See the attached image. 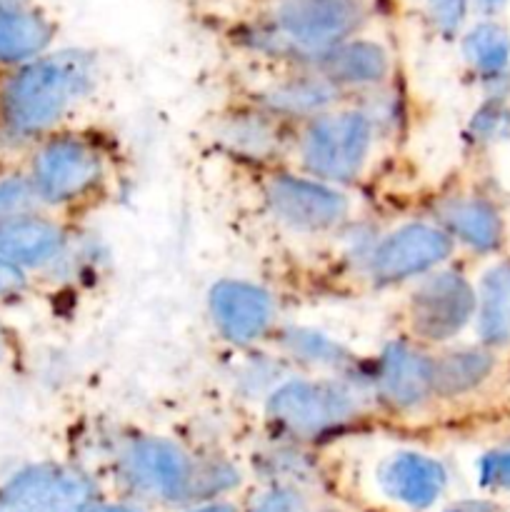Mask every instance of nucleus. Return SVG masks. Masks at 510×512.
Returning a JSON list of instances; mask_svg holds the SVG:
<instances>
[{"label": "nucleus", "instance_id": "nucleus-31", "mask_svg": "<svg viewBox=\"0 0 510 512\" xmlns=\"http://www.w3.org/2000/svg\"><path fill=\"white\" fill-rule=\"evenodd\" d=\"M505 3H508V0H473V8L478 10L483 18H495V15L505 8Z\"/></svg>", "mask_w": 510, "mask_h": 512}, {"label": "nucleus", "instance_id": "nucleus-25", "mask_svg": "<svg viewBox=\"0 0 510 512\" xmlns=\"http://www.w3.org/2000/svg\"><path fill=\"white\" fill-rule=\"evenodd\" d=\"M40 208L23 163H3L0 160V218Z\"/></svg>", "mask_w": 510, "mask_h": 512}, {"label": "nucleus", "instance_id": "nucleus-24", "mask_svg": "<svg viewBox=\"0 0 510 512\" xmlns=\"http://www.w3.org/2000/svg\"><path fill=\"white\" fill-rule=\"evenodd\" d=\"M510 135V108L503 98H483L465 125V138L473 145H493Z\"/></svg>", "mask_w": 510, "mask_h": 512}, {"label": "nucleus", "instance_id": "nucleus-1", "mask_svg": "<svg viewBox=\"0 0 510 512\" xmlns=\"http://www.w3.org/2000/svg\"><path fill=\"white\" fill-rule=\"evenodd\" d=\"M100 60L88 48H53L0 73V160L23 163L30 145L73 125L98 90Z\"/></svg>", "mask_w": 510, "mask_h": 512}, {"label": "nucleus", "instance_id": "nucleus-13", "mask_svg": "<svg viewBox=\"0 0 510 512\" xmlns=\"http://www.w3.org/2000/svg\"><path fill=\"white\" fill-rule=\"evenodd\" d=\"M93 498L95 488L85 473L40 463L0 485V512H85Z\"/></svg>", "mask_w": 510, "mask_h": 512}, {"label": "nucleus", "instance_id": "nucleus-27", "mask_svg": "<svg viewBox=\"0 0 510 512\" xmlns=\"http://www.w3.org/2000/svg\"><path fill=\"white\" fill-rule=\"evenodd\" d=\"M35 278L13 260L0 255V305L18 303L33 290Z\"/></svg>", "mask_w": 510, "mask_h": 512}, {"label": "nucleus", "instance_id": "nucleus-16", "mask_svg": "<svg viewBox=\"0 0 510 512\" xmlns=\"http://www.w3.org/2000/svg\"><path fill=\"white\" fill-rule=\"evenodd\" d=\"M345 98L395 83V55L380 38L360 33L308 63Z\"/></svg>", "mask_w": 510, "mask_h": 512}, {"label": "nucleus", "instance_id": "nucleus-20", "mask_svg": "<svg viewBox=\"0 0 510 512\" xmlns=\"http://www.w3.org/2000/svg\"><path fill=\"white\" fill-rule=\"evenodd\" d=\"M495 350L488 345H445L433 350L435 398L455 403L475 395L495 373Z\"/></svg>", "mask_w": 510, "mask_h": 512}, {"label": "nucleus", "instance_id": "nucleus-29", "mask_svg": "<svg viewBox=\"0 0 510 512\" xmlns=\"http://www.w3.org/2000/svg\"><path fill=\"white\" fill-rule=\"evenodd\" d=\"M300 508H303V500H300V495L295 490L275 488L260 498V503L255 505L253 512H300Z\"/></svg>", "mask_w": 510, "mask_h": 512}, {"label": "nucleus", "instance_id": "nucleus-3", "mask_svg": "<svg viewBox=\"0 0 510 512\" xmlns=\"http://www.w3.org/2000/svg\"><path fill=\"white\" fill-rule=\"evenodd\" d=\"M373 20L375 0H273L240 23L235 40L268 65H308Z\"/></svg>", "mask_w": 510, "mask_h": 512}, {"label": "nucleus", "instance_id": "nucleus-34", "mask_svg": "<svg viewBox=\"0 0 510 512\" xmlns=\"http://www.w3.org/2000/svg\"><path fill=\"white\" fill-rule=\"evenodd\" d=\"M193 512H235L230 505H205V508H198Z\"/></svg>", "mask_w": 510, "mask_h": 512}, {"label": "nucleus", "instance_id": "nucleus-21", "mask_svg": "<svg viewBox=\"0 0 510 512\" xmlns=\"http://www.w3.org/2000/svg\"><path fill=\"white\" fill-rule=\"evenodd\" d=\"M460 50L468 68L483 85V98L510 95V35L493 18H483L460 38Z\"/></svg>", "mask_w": 510, "mask_h": 512}, {"label": "nucleus", "instance_id": "nucleus-33", "mask_svg": "<svg viewBox=\"0 0 510 512\" xmlns=\"http://www.w3.org/2000/svg\"><path fill=\"white\" fill-rule=\"evenodd\" d=\"M85 512H88V510H85ZM90 512H140V510L128 508V505H108V508H95Z\"/></svg>", "mask_w": 510, "mask_h": 512}, {"label": "nucleus", "instance_id": "nucleus-14", "mask_svg": "<svg viewBox=\"0 0 510 512\" xmlns=\"http://www.w3.org/2000/svg\"><path fill=\"white\" fill-rule=\"evenodd\" d=\"M290 133L293 125L275 118L248 98H240L230 108L220 110L213 123L215 143L223 145L235 158L250 160L260 168L285 165Z\"/></svg>", "mask_w": 510, "mask_h": 512}, {"label": "nucleus", "instance_id": "nucleus-6", "mask_svg": "<svg viewBox=\"0 0 510 512\" xmlns=\"http://www.w3.org/2000/svg\"><path fill=\"white\" fill-rule=\"evenodd\" d=\"M265 213L295 235H340L353 223L355 203L348 188L325 183L290 165H268L260 180Z\"/></svg>", "mask_w": 510, "mask_h": 512}, {"label": "nucleus", "instance_id": "nucleus-19", "mask_svg": "<svg viewBox=\"0 0 510 512\" xmlns=\"http://www.w3.org/2000/svg\"><path fill=\"white\" fill-rule=\"evenodd\" d=\"M380 488L385 495L408 508H430L445 490L448 475L435 458L415 450L393 453L378 470Z\"/></svg>", "mask_w": 510, "mask_h": 512}, {"label": "nucleus", "instance_id": "nucleus-18", "mask_svg": "<svg viewBox=\"0 0 510 512\" xmlns=\"http://www.w3.org/2000/svg\"><path fill=\"white\" fill-rule=\"evenodd\" d=\"M58 20L38 0L0 5V73L53 50Z\"/></svg>", "mask_w": 510, "mask_h": 512}, {"label": "nucleus", "instance_id": "nucleus-8", "mask_svg": "<svg viewBox=\"0 0 510 512\" xmlns=\"http://www.w3.org/2000/svg\"><path fill=\"white\" fill-rule=\"evenodd\" d=\"M455 248V240L435 220H408L370 243L360 273L373 288H398L448 265Z\"/></svg>", "mask_w": 510, "mask_h": 512}, {"label": "nucleus", "instance_id": "nucleus-2", "mask_svg": "<svg viewBox=\"0 0 510 512\" xmlns=\"http://www.w3.org/2000/svg\"><path fill=\"white\" fill-rule=\"evenodd\" d=\"M23 170L40 208L75 223L110 198L120 178V160L105 133L65 125L30 145Z\"/></svg>", "mask_w": 510, "mask_h": 512}, {"label": "nucleus", "instance_id": "nucleus-10", "mask_svg": "<svg viewBox=\"0 0 510 512\" xmlns=\"http://www.w3.org/2000/svg\"><path fill=\"white\" fill-rule=\"evenodd\" d=\"M370 393L375 408L403 418L423 415L425 410L438 405L433 350L405 335L385 343L370 368Z\"/></svg>", "mask_w": 510, "mask_h": 512}, {"label": "nucleus", "instance_id": "nucleus-12", "mask_svg": "<svg viewBox=\"0 0 510 512\" xmlns=\"http://www.w3.org/2000/svg\"><path fill=\"white\" fill-rule=\"evenodd\" d=\"M208 315L215 333L233 348H255L278 330V303L263 285L223 278L210 285Z\"/></svg>", "mask_w": 510, "mask_h": 512}, {"label": "nucleus", "instance_id": "nucleus-26", "mask_svg": "<svg viewBox=\"0 0 510 512\" xmlns=\"http://www.w3.org/2000/svg\"><path fill=\"white\" fill-rule=\"evenodd\" d=\"M473 0H425V13L435 33L445 40H453L463 33Z\"/></svg>", "mask_w": 510, "mask_h": 512}, {"label": "nucleus", "instance_id": "nucleus-22", "mask_svg": "<svg viewBox=\"0 0 510 512\" xmlns=\"http://www.w3.org/2000/svg\"><path fill=\"white\" fill-rule=\"evenodd\" d=\"M275 335H278L280 350H283L285 358L303 365L308 373L345 375V378L370 380V373H360L358 358L348 348H343L338 340L328 338L320 330L290 328L275 330Z\"/></svg>", "mask_w": 510, "mask_h": 512}, {"label": "nucleus", "instance_id": "nucleus-9", "mask_svg": "<svg viewBox=\"0 0 510 512\" xmlns=\"http://www.w3.org/2000/svg\"><path fill=\"white\" fill-rule=\"evenodd\" d=\"M118 470L138 493L160 500L205 498V460L158 435H133L118 450Z\"/></svg>", "mask_w": 510, "mask_h": 512}, {"label": "nucleus", "instance_id": "nucleus-7", "mask_svg": "<svg viewBox=\"0 0 510 512\" xmlns=\"http://www.w3.org/2000/svg\"><path fill=\"white\" fill-rule=\"evenodd\" d=\"M400 318L405 338L430 350L445 348L473 325L475 285L460 270L443 265L410 285Z\"/></svg>", "mask_w": 510, "mask_h": 512}, {"label": "nucleus", "instance_id": "nucleus-35", "mask_svg": "<svg viewBox=\"0 0 510 512\" xmlns=\"http://www.w3.org/2000/svg\"><path fill=\"white\" fill-rule=\"evenodd\" d=\"M250 3H255V8H260V5H265V3H273V0H250Z\"/></svg>", "mask_w": 510, "mask_h": 512}, {"label": "nucleus", "instance_id": "nucleus-32", "mask_svg": "<svg viewBox=\"0 0 510 512\" xmlns=\"http://www.w3.org/2000/svg\"><path fill=\"white\" fill-rule=\"evenodd\" d=\"M445 512H495L493 505L483 503V500H463V503H455L453 508Z\"/></svg>", "mask_w": 510, "mask_h": 512}, {"label": "nucleus", "instance_id": "nucleus-15", "mask_svg": "<svg viewBox=\"0 0 510 512\" xmlns=\"http://www.w3.org/2000/svg\"><path fill=\"white\" fill-rule=\"evenodd\" d=\"M263 83L248 88L243 98L253 100L275 118L295 125L333 105L343 103L345 95L310 65H270Z\"/></svg>", "mask_w": 510, "mask_h": 512}, {"label": "nucleus", "instance_id": "nucleus-28", "mask_svg": "<svg viewBox=\"0 0 510 512\" xmlns=\"http://www.w3.org/2000/svg\"><path fill=\"white\" fill-rule=\"evenodd\" d=\"M478 480L483 488L510 490V445L490 450L480 458Z\"/></svg>", "mask_w": 510, "mask_h": 512}, {"label": "nucleus", "instance_id": "nucleus-4", "mask_svg": "<svg viewBox=\"0 0 510 512\" xmlns=\"http://www.w3.org/2000/svg\"><path fill=\"white\" fill-rule=\"evenodd\" d=\"M383 130L355 98L293 125L285 165L325 183L353 188L373 170Z\"/></svg>", "mask_w": 510, "mask_h": 512}, {"label": "nucleus", "instance_id": "nucleus-5", "mask_svg": "<svg viewBox=\"0 0 510 512\" xmlns=\"http://www.w3.org/2000/svg\"><path fill=\"white\" fill-rule=\"evenodd\" d=\"M370 405V380L308 373L278 380L265 393L263 415L275 433L313 443L355 428Z\"/></svg>", "mask_w": 510, "mask_h": 512}, {"label": "nucleus", "instance_id": "nucleus-37", "mask_svg": "<svg viewBox=\"0 0 510 512\" xmlns=\"http://www.w3.org/2000/svg\"><path fill=\"white\" fill-rule=\"evenodd\" d=\"M300 512H308V510H305V505H303V508H300ZM320 512H330V510H320Z\"/></svg>", "mask_w": 510, "mask_h": 512}, {"label": "nucleus", "instance_id": "nucleus-11", "mask_svg": "<svg viewBox=\"0 0 510 512\" xmlns=\"http://www.w3.org/2000/svg\"><path fill=\"white\" fill-rule=\"evenodd\" d=\"M73 223L45 208L0 218V255L33 278L60 273L73 260Z\"/></svg>", "mask_w": 510, "mask_h": 512}, {"label": "nucleus", "instance_id": "nucleus-23", "mask_svg": "<svg viewBox=\"0 0 510 512\" xmlns=\"http://www.w3.org/2000/svg\"><path fill=\"white\" fill-rule=\"evenodd\" d=\"M478 343L498 350L510 345V260H498L475 285Z\"/></svg>", "mask_w": 510, "mask_h": 512}, {"label": "nucleus", "instance_id": "nucleus-17", "mask_svg": "<svg viewBox=\"0 0 510 512\" xmlns=\"http://www.w3.org/2000/svg\"><path fill=\"white\" fill-rule=\"evenodd\" d=\"M433 220L473 253H495L505 240L500 210L480 195H443L433 205Z\"/></svg>", "mask_w": 510, "mask_h": 512}, {"label": "nucleus", "instance_id": "nucleus-36", "mask_svg": "<svg viewBox=\"0 0 510 512\" xmlns=\"http://www.w3.org/2000/svg\"><path fill=\"white\" fill-rule=\"evenodd\" d=\"M13 3H25V0H0V5H13Z\"/></svg>", "mask_w": 510, "mask_h": 512}, {"label": "nucleus", "instance_id": "nucleus-30", "mask_svg": "<svg viewBox=\"0 0 510 512\" xmlns=\"http://www.w3.org/2000/svg\"><path fill=\"white\" fill-rule=\"evenodd\" d=\"M15 358V340L13 333L5 328V323L0 320V365L8 363V360Z\"/></svg>", "mask_w": 510, "mask_h": 512}]
</instances>
